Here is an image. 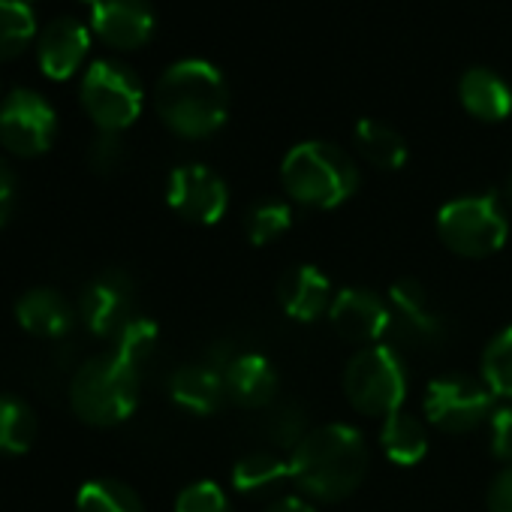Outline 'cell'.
<instances>
[{"mask_svg":"<svg viewBox=\"0 0 512 512\" xmlns=\"http://www.w3.org/2000/svg\"><path fill=\"white\" fill-rule=\"evenodd\" d=\"M368 473V443L359 428L332 422L305 434L293 449L290 476L308 497L344 500Z\"/></svg>","mask_w":512,"mask_h":512,"instance_id":"obj_1","label":"cell"},{"mask_svg":"<svg viewBox=\"0 0 512 512\" xmlns=\"http://www.w3.org/2000/svg\"><path fill=\"white\" fill-rule=\"evenodd\" d=\"M154 109L172 133L184 139H205L226 124L229 115L226 79L208 61L199 58L178 61L160 76L154 88Z\"/></svg>","mask_w":512,"mask_h":512,"instance_id":"obj_2","label":"cell"},{"mask_svg":"<svg viewBox=\"0 0 512 512\" xmlns=\"http://www.w3.org/2000/svg\"><path fill=\"white\" fill-rule=\"evenodd\" d=\"M281 181L293 202L317 211L344 205L359 190V166L332 142H299L281 163Z\"/></svg>","mask_w":512,"mask_h":512,"instance_id":"obj_3","label":"cell"},{"mask_svg":"<svg viewBox=\"0 0 512 512\" xmlns=\"http://www.w3.org/2000/svg\"><path fill=\"white\" fill-rule=\"evenodd\" d=\"M139 404V371L121 362L115 353L88 359L70 383L73 413L94 425L112 428L133 416Z\"/></svg>","mask_w":512,"mask_h":512,"instance_id":"obj_4","label":"cell"},{"mask_svg":"<svg viewBox=\"0 0 512 512\" xmlns=\"http://www.w3.org/2000/svg\"><path fill=\"white\" fill-rule=\"evenodd\" d=\"M440 241L464 256V260H485L506 244L509 220L497 196H458L437 211Z\"/></svg>","mask_w":512,"mask_h":512,"instance_id":"obj_5","label":"cell"},{"mask_svg":"<svg viewBox=\"0 0 512 512\" xmlns=\"http://www.w3.org/2000/svg\"><path fill=\"white\" fill-rule=\"evenodd\" d=\"M344 392L359 413L386 419L407 398V368L386 344L362 347L344 371Z\"/></svg>","mask_w":512,"mask_h":512,"instance_id":"obj_6","label":"cell"},{"mask_svg":"<svg viewBox=\"0 0 512 512\" xmlns=\"http://www.w3.org/2000/svg\"><path fill=\"white\" fill-rule=\"evenodd\" d=\"M142 82L121 61H94L82 79V106L106 133L127 130L142 115Z\"/></svg>","mask_w":512,"mask_h":512,"instance_id":"obj_7","label":"cell"},{"mask_svg":"<svg viewBox=\"0 0 512 512\" xmlns=\"http://www.w3.org/2000/svg\"><path fill=\"white\" fill-rule=\"evenodd\" d=\"M425 419L446 434L476 431L494 413V392L467 374H446L428 383L422 398Z\"/></svg>","mask_w":512,"mask_h":512,"instance_id":"obj_8","label":"cell"},{"mask_svg":"<svg viewBox=\"0 0 512 512\" xmlns=\"http://www.w3.org/2000/svg\"><path fill=\"white\" fill-rule=\"evenodd\" d=\"M58 115L52 103L31 91L16 88L0 103V145L16 157H40L55 145Z\"/></svg>","mask_w":512,"mask_h":512,"instance_id":"obj_9","label":"cell"},{"mask_svg":"<svg viewBox=\"0 0 512 512\" xmlns=\"http://www.w3.org/2000/svg\"><path fill=\"white\" fill-rule=\"evenodd\" d=\"M166 202L178 217L199 223V226H211L226 214L229 190H226V181L214 169L202 163H184L169 172Z\"/></svg>","mask_w":512,"mask_h":512,"instance_id":"obj_10","label":"cell"},{"mask_svg":"<svg viewBox=\"0 0 512 512\" xmlns=\"http://www.w3.org/2000/svg\"><path fill=\"white\" fill-rule=\"evenodd\" d=\"M329 323L344 341L374 347L392 329L389 299H380L374 290L365 287H347L335 293V302L329 308Z\"/></svg>","mask_w":512,"mask_h":512,"instance_id":"obj_11","label":"cell"},{"mask_svg":"<svg viewBox=\"0 0 512 512\" xmlns=\"http://www.w3.org/2000/svg\"><path fill=\"white\" fill-rule=\"evenodd\" d=\"M79 317L97 338H115L136 314H133V284L124 272H103L97 275L82 299H79Z\"/></svg>","mask_w":512,"mask_h":512,"instance_id":"obj_12","label":"cell"},{"mask_svg":"<svg viewBox=\"0 0 512 512\" xmlns=\"http://www.w3.org/2000/svg\"><path fill=\"white\" fill-rule=\"evenodd\" d=\"M389 311H392V326L407 344L440 347L446 341V320L440 317L428 290L419 281L413 278L395 281L389 290Z\"/></svg>","mask_w":512,"mask_h":512,"instance_id":"obj_13","label":"cell"},{"mask_svg":"<svg viewBox=\"0 0 512 512\" xmlns=\"http://www.w3.org/2000/svg\"><path fill=\"white\" fill-rule=\"evenodd\" d=\"M88 49H91V34L88 28L79 22V19H70V16H58L52 19L43 31H40V40H37V58H40V67L49 79L55 82H64L70 79L88 58Z\"/></svg>","mask_w":512,"mask_h":512,"instance_id":"obj_14","label":"cell"},{"mask_svg":"<svg viewBox=\"0 0 512 512\" xmlns=\"http://www.w3.org/2000/svg\"><path fill=\"white\" fill-rule=\"evenodd\" d=\"M278 302L284 314L296 323H314L320 317H329V308L335 302L332 281L317 266H293L278 281Z\"/></svg>","mask_w":512,"mask_h":512,"instance_id":"obj_15","label":"cell"},{"mask_svg":"<svg viewBox=\"0 0 512 512\" xmlns=\"http://www.w3.org/2000/svg\"><path fill=\"white\" fill-rule=\"evenodd\" d=\"M91 28L115 49H139L154 34V10L148 0H103L94 7Z\"/></svg>","mask_w":512,"mask_h":512,"instance_id":"obj_16","label":"cell"},{"mask_svg":"<svg viewBox=\"0 0 512 512\" xmlns=\"http://www.w3.org/2000/svg\"><path fill=\"white\" fill-rule=\"evenodd\" d=\"M226 395L238 407H266L278 395V371L263 353H235V359L223 368Z\"/></svg>","mask_w":512,"mask_h":512,"instance_id":"obj_17","label":"cell"},{"mask_svg":"<svg viewBox=\"0 0 512 512\" xmlns=\"http://www.w3.org/2000/svg\"><path fill=\"white\" fill-rule=\"evenodd\" d=\"M169 398L187 413L211 416L223 407L229 395H226L223 374L214 371L211 365H181L169 377Z\"/></svg>","mask_w":512,"mask_h":512,"instance_id":"obj_18","label":"cell"},{"mask_svg":"<svg viewBox=\"0 0 512 512\" xmlns=\"http://www.w3.org/2000/svg\"><path fill=\"white\" fill-rule=\"evenodd\" d=\"M16 320L25 332L37 338H61L73 329L76 314L58 290L37 287L16 302Z\"/></svg>","mask_w":512,"mask_h":512,"instance_id":"obj_19","label":"cell"},{"mask_svg":"<svg viewBox=\"0 0 512 512\" xmlns=\"http://www.w3.org/2000/svg\"><path fill=\"white\" fill-rule=\"evenodd\" d=\"M458 97H461V106L473 118L488 121V124L503 121L512 112V88L494 70H485V67H473L461 76Z\"/></svg>","mask_w":512,"mask_h":512,"instance_id":"obj_20","label":"cell"},{"mask_svg":"<svg viewBox=\"0 0 512 512\" xmlns=\"http://www.w3.org/2000/svg\"><path fill=\"white\" fill-rule=\"evenodd\" d=\"M380 449L398 467H413L428 455V431L419 416L413 413H392L383 419L380 428Z\"/></svg>","mask_w":512,"mask_h":512,"instance_id":"obj_21","label":"cell"},{"mask_svg":"<svg viewBox=\"0 0 512 512\" xmlns=\"http://www.w3.org/2000/svg\"><path fill=\"white\" fill-rule=\"evenodd\" d=\"M356 148L362 151V157L386 172H395L407 163V142L398 130H392L383 121L374 118H362L353 130Z\"/></svg>","mask_w":512,"mask_h":512,"instance_id":"obj_22","label":"cell"},{"mask_svg":"<svg viewBox=\"0 0 512 512\" xmlns=\"http://www.w3.org/2000/svg\"><path fill=\"white\" fill-rule=\"evenodd\" d=\"M284 476H290V461H284L281 455H275L269 449L247 452L232 467V485L241 494H266V491H275Z\"/></svg>","mask_w":512,"mask_h":512,"instance_id":"obj_23","label":"cell"},{"mask_svg":"<svg viewBox=\"0 0 512 512\" xmlns=\"http://www.w3.org/2000/svg\"><path fill=\"white\" fill-rule=\"evenodd\" d=\"M37 443V416L16 398L0 395V455H25Z\"/></svg>","mask_w":512,"mask_h":512,"instance_id":"obj_24","label":"cell"},{"mask_svg":"<svg viewBox=\"0 0 512 512\" xmlns=\"http://www.w3.org/2000/svg\"><path fill=\"white\" fill-rule=\"evenodd\" d=\"M79 512H145L139 494L121 479H88L76 494Z\"/></svg>","mask_w":512,"mask_h":512,"instance_id":"obj_25","label":"cell"},{"mask_svg":"<svg viewBox=\"0 0 512 512\" xmlns=\"http://www.w3.org/2000/svg\"><path fill=\"white\" fill-rule=\"evenodd\" d=\"M37 37V19L25 0H0V61L22 55Z\"/></svg>","mask_w":512,"mask_h":512,"instance_id":"obj_26","label":"cell"},{"mask_svg":"<svg viewBox=\"0 0 512 512\" xmlns=\"http://www.w3.org/2000/svg\"><path fill=\"white\" fill-rule=\"evenodd\" d=\"M293 226V208L284 199H260L253 202L247 217H244V232L250 238V244L266 247L272 241H278L281 235H287Z\"/></svg>","mask_w":512,"mask_h":512,"instance_id":"obj_27","label":"cell"},{"mask_svg":"<svg viewBox=\"0 0 512 512\" xmlns=\"http://www.w3.org/2000/svg\"><path fill=\"white\" fill-rule=\"evenodd\" d=\"M157 338H160V332H157V323H154V320H148V317H133V320L115 335V350H112V353H115L121 362H127L130 368L142 371V368L151 362L154 350H157Z\"/></svg>","mask_w":512,"mask_h":512,"instance_id":"obj_28","label":"cell"},{"mask_svg":"<svg viewBox=\"0 0 512 512\" xmlns=\"http://www.w3.org/2000/svg\"><path fill=\"white\" fill-rule=\"evenodd\" d=\"M482 383L500 395L512 398V326L497 332L482 353Z\"/></svg>","mask_w":512,"mask_h":512,"instance_id":"obj_29","label":"cell"},{"mask_svg":"<svg viewBox=\"0 0 512 512\" xmlns=\"http://www.w3.org/2000/svg\"><path fill=\"white\" fill-rule=\"evenodd\" d=\"M175 512H232V506L217 482L199 479L181 488V494L175 497Z\"/></svg>","mask_w":512,"mask_h":512,"instance_id":"obj_30","label":"cell"},{"mask_svg":"<svg viewBox=\"0 0 512 512\" xmlns=\"http://www.w3.org/2000/svg\"><path fill=\"white\" fill-rule=\"evenodd\" d=\"M266 431L272 437L275 446L281 449H296L305 434H308V425H305V413L302 407L296 404H284V407H275L266 419Z\"/></svg>","mask_w":512,"mask_h":512,"instance_id":"obj_31","label":"cell"},{"mask_svg":"<svg viewBox=\"0 0 512 512\" xmlns=\"http://www.w3.org/2000/svg\"><path fill=\"white\" fill-rule=\"evenodd\" d=\"M88 163L100 172V175H109L115 172L121 163H124V142L118 133H106L100 130V136L91 142L88 148Z\"/></svg>","mask_w":512,"mask_h":512,"instance_id":"obj_32","label":"cell"},{"mask_svg":"<svg viewBox=\"0 0 512 512\" xmlns=\"http://www.w3.org/2000/svg\"><path fill=\"white\" fill-rule=\"evenodd\" d=\"M488 443L494 458L512 464V407H494L488 419Z\"/></svg>","mask_w":512,"mask_h":512,"instance_id":"obj_33","label":"cell"},{"mask_svg":"<svg viewBox=\"0 0 512 512\" xmlns=\"http://www.w3.org/2000/svg\"><path fill=\"white\" fill-rule=\"evenodd\" d=\"M488 512H512V464H506L488 485Z\"/></svg>","mask_w":512,"mask_h":512,"instance_id":"obj_34","label":"cell"},{"mask_svg":"<svg viewBox=\"0 0 512 512\" xmlns=\"http://www.w3.org/2000/svg\"><path fill=\"white\" fill-rule=\"evenodd\" d=\"M13 208H16V178L10 166L0 160V226L10 220Z\"/></svg>","mask_w":512,"mask_h":512,"instance_id":"obj_35","label":"cell"},{"mask_svg":"<svg viewBox=\"0 0 512 512\" xmlns=\"http://www.w3.org/2000/svg\"><path fill=\"white\" fill-rule=\"evenodd\" d=\"M266 512H317V509H314V503L305 500V497H281V500H275Z\"/></svg>","mask_w":512,"mask_h":512,"instance_id":"obj_36","label":"cell"},{"mask_svg":"<svg viewBox=\"0 0 512 512\" xmlns=\"http://www.w3.org/2000/svg\"><path fill=\"white\" fill-rule=\"evenodd\" d=\"M503 199H506V205H512V172H509V178H506V187H503Z\"/></svg>","mask_w":512,"mask_h":512,"instance_id":"obj_37","label":"cell"},{"mask_svg":"<svg viewBox=\"0 0 512 512\" xmlns=\"http://www.w3.org/2000/svg\"><path fill=\"white\" fill-rule=\"evenodd\" d=\"M82 4H88V7H91V10H94V7H97V4H103V0H82Z\"/></svg>","mask_w":512,"mask_h":512,"instance_id":"obj_38","label":"cell"}]
</instances>
